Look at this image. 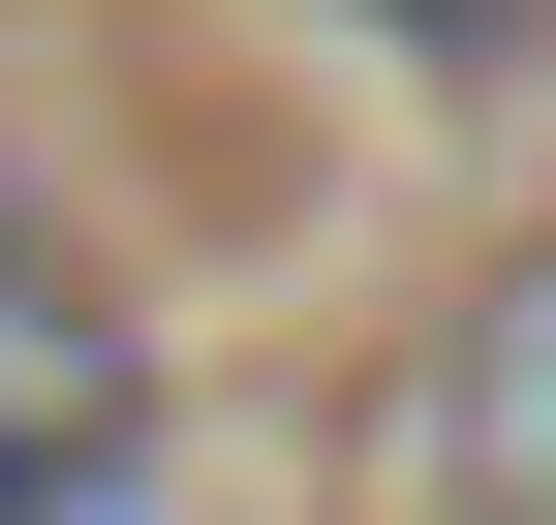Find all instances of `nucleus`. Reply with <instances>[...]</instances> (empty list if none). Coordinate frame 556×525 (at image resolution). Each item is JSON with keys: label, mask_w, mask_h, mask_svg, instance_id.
Here are the masks:
<instances>
[{"label": "nucleus", "mask_w": 556, "mask_h": 525, "mask_svg": "<svg viewBox=\"0 0 556 525\" xmlns=\"http://www.w3.org/2000/svg\"><path fill=\"white\" fill-rule=\"evenodd\" d=\"M0 525H155V341L31 185H0Z\"/></svg>", "instance_id": "obj_1"}, {"label": "nucleus", "mask_w": 556, "mask_h": 525, "mask_svg": "<svg viewBox=\"0 0 556 525\" xmlns=\"http://www.w3.org/2000/svg\"><path fill=\"white\" fill-rule=\"evenodd\" d=\"M433 525H556V247L433 341Z\"/></svg>", "instance_id": "obj_2"}, {"label": "nucleus", "mask_w": 556, "mask_h": 525, "mask_svg": "<svg viewBox=\"0 0 556 525\" xmlns=\"http://www.w3.org/2000/svg\"><path fill=\"white\" fill-rule=\"evenodd\" d=\"M340 31H402V62H495V31H526V0H340Z\"/></svg>", "instance_id": "obj_3"}]
</instances>
